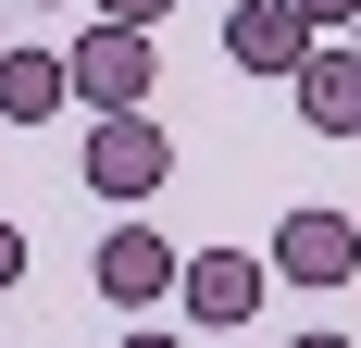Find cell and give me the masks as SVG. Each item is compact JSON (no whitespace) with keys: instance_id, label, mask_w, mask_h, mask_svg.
<instances>
[{"instance_id":"obj_1","label":"cell","mask_w":361,"mask_h":348,"mask_svg":"<svg viewBox=\"0 0 361 348\" xmlns=\"http://www.w3.org/2000/svg\"><path fill=\"white\" fill-rule=\"evenodd\" d=\"M162 174H175V137H162L149 112H100V125H87V187H100L112 211L162 199Z\"/></svg>"},{"instance_id":"obj_2","label":"cell","mask_w":361,"mask_h":348,"mask_svg":"<svg viewBox=\"0 0 361 348\" xmlns=\"http://www.w3.org/2000/svg\"><path fill=\"white\" fill-rule=\"evenodd\" d=\"M175 299H187V323H200V336H237V323L274 299V274H262L250 249H187V261H175Z\"/></svg>"},{"instance_id":"obj_3","label":"cell","mask_w":361,"mask_h":348,"mask_svg":"<svg viewBox=\"0 0 361 348\" xmlns=\"http://www.w3.org/2000/svg\"><path fill=\"white\" fill-rule=\"evenodd\" d=\"M262 274H274V286H349V274H361V224H349V211H324V199L287 211L274 249H262Z\"/></svg>"},{"instance_id":"obj_4","label":"cell","mask_w":361,"mask_h":348,"mask_svg":"<svg viewBox=\"0 0 361 348\" xmlns=\"http://www.w3.org/2000/svg\"><path fill=\"white\" fill-rule=\"evenodd\" d=\"M63 87L87 112H149V37H125V25H87L63 50Z\"/></svg>"},{"instance_id":"obj_5","label":"cell","mask_w":361,"mask_h":348,"mask_svg":"<svg viewBox=\"0 0 361 348\" xmlns=\"http://www.w3.org/2000/svg\"><path fill=\"white\" fill-rule=\"evenodd\" d=\"M175 261H187V249H162L137 211H125V224L100 237V261H87V286H100L112 311H149V299H175Z\"/></svg>"},{"instance_id":"obj_6","label":"cell","mask_w":361,"mask_h":348,"mask_svg":"<svg viewBox=\"0 0 361 348\" xmlns=\"http://www.w3.org/2000/svg\"><path fill=\"white\" fill-rule=\"evenodd\" d=\"M287 100H299L312 137H361V50L349 37H312V63L287 75Z\"/></svg>"},{"instance_id":"obj_7","label":"cell","mask_w":361,"mask_h":348,"mask_svg":"<svg viewBox=\"0 0 361 348\" xmlns=\"http://www.w3.org/2000/svg\"><path fill=\"white\" fill-rule=\"evenodd\" d=\"M224 63H250V75H299V63H312V25H299L287 0H224Z\"/></svg>"},{"instance_id":"obj_8","label":"cell","mask_w":361,"mask_h":348,"mask_svg":"<svg viewBox=\"0 0 361 348\" xmlns=\"http://www.w3.org/2000/svg\"><path fill=\"white\" fill-rule=\"evenodd\" d=\"M75 87H63V50H0V125H50Z\"/></svg>"},{"instance_id":"obj_9","label":"cell","mask_w":361,"mask_h":348,"mask_svg":"<svg viewBox=\"0 0 361 348\" xmlns=\"http://www.w3.org/2000/svg\"><path fill=\"white\" fill-rule=\"evenodd\" d=\"M87 13H100V25H125V37H149L162 13H175V0H87Z\"/></svg>"},{"instance_id":"obj_10","label":"cell","mask_w":361,"mask_h":348,"mask_svg":"<svg viewBox=\"0 0 361 348\" xmlns=\"http://www.w3.org/2000/svg\"><path fill=\"white\" fill-rule=\"evenodd\" d=\"M287 13H299L312 37H349V25H361V0H287Z\"/></svg>"},{"instance_id":"obj_11","label":"cell","mask_w":361,"mask_h":348,"mask_svg":"<svg viewBox=\"0 0 361 348\" xmlns=\"http://www.w3.org/2000/svg\"><path fill=\"white\" fill-rule=\"evenodd\" d=\"M25 286V224H0V299Z\"/></svg>"},{"instance_id":"obj_12","label":"cell","mask_w":361,"mask_h":348,"mask_svg":"<svg viewBox=\"0 0 361 348\" xmlns=\"http://www.w3.org/2000/svg\"><path fill=\"white\" fill-rule=\"evenodd\" d=\"M299 348H361V336H336V323H312V336H299Z\"/></svg>"},{"instance_id":"obj_13","label":"cell","mask_w":361,"mask_h":348,"mask_svg":"<svg viewBox=\"0 0 361 348\" xmlns=\"http://www.w3.org/2000/svg\"><path fill=\"white\" fill-rule=\"evenodd\" d=\"M125 348H187V336H125Z\"/></svg>"},{"instance_id":"obj_14","label":"cell","mask_w":361,"mask_h":348,"mask_svg":"<svg viewBox=\"0 0 361 348\" xmlns=\"http://www.w3.org/2000/svg\"><path fill=\"white\" fill-rule=\"evenodd\" d=\"M0 50H13V25H0Z\"/></svg>"},{"instance_id":"obj_15","label":"cell","mask_w":361,"mask_h":348,"mask_svg":"<svg viewBox=\"0 0 361 348\" xmlns=\"http://www.w3.org/2000/svg\"><path fill=\"white\" fill-rule=\"evenodd\" d=\"M349 50H361V25H349Z\"/></svg>"}]
</instances>
